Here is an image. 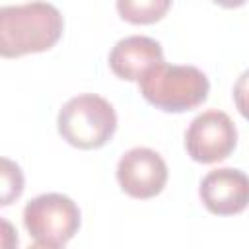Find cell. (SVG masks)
<instances>
[{"instance_id": "obj_1", "label": "cell", "mask_w": 249, "mask_h": 249, "mask_svg": "<svg viewBox=\"0 0 249 249\" xmlns=\"http://www.w3.org/2000/svg\"><path fill=\"white\" fill-rule=\"evenodd\" d=\"M64 31L62 14L49 2L33 0L0 10V54L18 58L53 49Z\"/></svg>"}, {"instance_id": "obj_2", "label": "cell", "mask_w": 249, "mask_h": 249, "mask_svg": "<svg viewBox=\"0 0 249 249\" xmlns=\"http://www.w3.org/2000/svg\"><path fill=\"white\" fill-rule=\"evenodd\" d=\"M138 86L142 97L165 113L191 111L202 105L210 91V82L202 70L191 64H167L165 60L150 68Z\"/></svg>"}, {"instance_id": "obj_3", "label": "cell", "mask_w": 249, "mask_h": 249, "mask_svg": "<svg viewBox=\"0 0 249 249\" xmlns=\"http://www.w3.org/2000/svg\"><path fill=\"white\" fill-rule=\"evenodd\" d=\"M56 126L58 134L70 146L97 150L111 142L117 130V113L105 97L80 93L60 107Z\"/></svg>"}, {"instance_id": "obj_4", "label": "cell", "mask_w": 249, "mask_h": 249, "mask_svg": "<svg viewBox=\"0 0 249 249\" xmlns=\"http://www.w3.org/2000/svg\"><path fill=\"white\" fill-rule=\"evenodd\" d=\"M78 204L60 193H45L31 198L23 208V226L35 247H64L80 230Z\"/></svg>"}, {"instance_id": "obj_5", "label": "cell", "mask_w": 249, "mask_h": 249, "mask_svg": "<svg viewBox=\"0 0 249 249\" xmlns=\"http://www.w3.org/2000/svg\"><path fill=\"white\" fill-rule=\"evenodd\" d=\"M237 146V128L228 113L208 109L196 115L185 130V150L196 163L226 160Z\"/></svg>"}, {"instance_id": "obj_6", "label": "cell", "mask_w": 249, "mask_h": 249, "mask_svg": "<svg viewBox=\"0 0 249 249\" xmlns=\"http://www.w3.org/2000/svg\"><path fill=\"white\" fill-rule=\"evenodd\" d=\"M167 165L152 148H132L117 163V181L124 195L132 198H154L167 183Z\"/></svg>"}, {"instance_id": "obj_7", "label": "cell", "mask_w": 249, "mask_h": 249, "mask_svg": "<svg viewBox=\"0 0 249 249\" xmlns=\"http://www.w3.org/2000/svg\"><path fill=\"white\" fill-rule=\"evenodd\" d=\"M198 196L210 214H239L249 206V175L235 167L212 169L202 177Z\"/></svg>"}, {"instance_id": "obj_8", "label": "cell", "mask_w": 249, "mask_h": 249, "mask_svg": "<svg viewBox=\"0 0 249 249\" xmlns=\"http://www.w3.org/2000/svg\"><path fill=\"white\" fill-rule=\"evenodd\" d=\"M163 62L161 45L146 35H130L115 43L109 53V68L111 72L126 82H140V78Z\"/></svg>"}, {"instance_id": "obj_9", "label": "cell", "mask_w": 249, "mask_h": 249, "mask_svg": "<svg viewBox=\"0 0 249 249\" xmlns=\"http://www.w3.org/2000/svg\"><path fill=\"white\" fill-rule=\"evenodd\" d=\"M173 0H117L121 19L132 25H150L165 18Z\"/></svg>"}, {"instance_id": "obj_10", "label": "cell", "mask_w": 249, "mask_h": 249, "mask_svg": "<svg viewBox=\"0 0 249 249\" xmlns=\"http://www.w3.org/2000/svg\"><path fill=\"white\" fill-rule=\"evenodd\" d=\"M23 191V175L18 163L2 160V204H10L14 198H19Z\"/></svg>"}, {"instance_id": "obj_11", "label": "cell", "mask_w": 249, "mask_h": 249, "mask_svg": "<svg viewBox=\"0 0 249 249\" xmlns=\"http://www.w3.org/2000/svg\"><path fill=\"white\" fill-rule=\"evenodd\" d=\"M233 103L239 111V115L249 121V68L243 70L239 74V78L235 80V86H233Z\"/></svg>"}, {"instance_id": "obj_12", "label": "cell", "mask_w": 249, "mask_h": 249, "mask_svg": "<svg viewBox=\"0 0 249 249\" xmlns=\"http://www.w3.org/2000/svg\"><path fill=\"white\" fill-rule=\"evenodd\" d=\"M214 4L222 6V8H228V10H233V8H241L247 0H212Z\"/></svg>"}]
</instances>
